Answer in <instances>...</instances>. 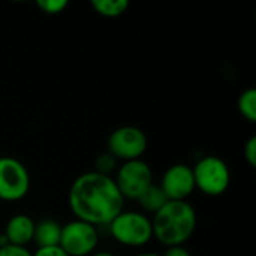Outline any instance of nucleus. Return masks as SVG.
Segmentation results:
<instances>
[{
    "label": "nucleus",
    "mask_w": 256,
    "mask_h": 256,
    "mask_svg": "<svg viewBox=\"0 0 256 256\" xmlns=\"http://www.w3.org/2000/svg\"><path fill=\"white\" fill-rule=\"evenodd\" d=\"M68 202L75 219L96 228L108 226L124 210V198L118 192L114 178L94 171H87L72 182Z\"/></svg>",
    "instance_id": "1"
},
{
    "label": "nucleus",
    "mask_w": 256,
    "mask_h": 256,
    "mask_svg": "<svg viewBox=\"0 0 256 256\" xmlns=\"http://www.w3.org/2000/svg\"><path fill=\"white\" fill-rule=\"evenodd\" d=\"M198 214L188 201H168L152 216L153 238L165 248L184 246L196 231Z\"/></svg>",
    "instance_id": "2"
},
{
    "label": "nucleus",
    "mask_w": 256,
    "mask_h": 256,
    "mask_svg": "<svg viewBox=\"0 0 256 256\" xmlns=\"http://www.w3.org/2000/svg\"><path fill=\"white\" fill-rule=\"evenodd\" d=\"M106 228L116 243L124 248H144L153 240L152 218L142 212L123 210Z\"/></svg>",
    "instance_id": "3"
},
{
    "label": "nucleus",
    "mask_w": 256,
    "mask_h": 256,
    "mask_svg": "<svg viewBox=\"0 0 256 256\" xmlns=\"http://www.w3.org/2000/svg\"><path fill=\"white\" fill-rule=\"evenodd\" d=\"M195 189L207 196L224 195L231 184V171L219 156H204L194 166Z\"/></svg>",
    "instance_id": "4"
},
{
    "label": "nucleus",
    "mask_w": 256,
    "mask_h": 256,
    "mask_svg": "<svg viewBox=\"0 0 256 256\" xmlns=\"http://www.w3.org/2000/svg\"><path fill=\"white\" fill-rule=\"evenodd\" d=\"M99 228L74 219L62 225L58 248L69 256H92L99 246Z\"/></svg>",
    "instance_id": "5"
},
{
    "label": "nucleus",
    "mask_w": 256,
    "mask_h": 256,
    "mask_svg": "<svg viewBox=\"0 0 256 256\" xmlns=\"http://www.w3.org/2000/svg\"><path fill=\"white\" fill-rule=\"evenodd\" d=\"M112 178L124 201H136L140 195L153 184V171L146 160L136 159L122 162L116 170Z\"/></svg>",
    "instance_id": "6"
},
{
    "label": "nucleus",
    "mask_w": 256,
    "mask_h": 256,
    "mask_svg": "<svg viewBox=\"0 0 256 256\" xmlns=\"http://www.w3.org/2000/svg\"><path fill=\"white\" fill-rule=\"evenodd\" d=\"M147 147V135L136 126H120L110 134L106 141V152L118 162L142 159Z\"/></svg>",
    "instance_id": "7"
},
{
    "label": "nucleus",
    "mask_w": 256,
    "mask_h": 256,
    "mask_svg": "<svg viewBox=\"0 0 256 256\" xmlns=\"http://www.w3.org/2000/svg\"><path fill=\"white\" fill-rule=\"evenodd\" d=\"M30 174L26 165L12 158H0V201L15 202L22 200L30 190Z\"/></svg>",
    "instance_id": "8"
},
{
    "label": "nucleus",
    "mask_w": 256,
    "mask_h": 256,
    "mask_svg": "<svg viewBox=\"0 0 256 256\" xmlns=\"http://www.w3.org/2000/svg\"><path fill=\"white\" fill-rule=\"evenodd\" d=\"M159 186L168 201H188V198L195 192L192 166L186 164L171 165L164 172Z\"/></svg>",
    "instance_id": "9"
},
{
    "label": "nucleus",
    "mask_w": 256,
    "mask_h": 256,
    "mask_svg": "<svg viewBox=\"0 0 256 256\" xmlns=\"http://www.w3.org/2000/svg\"><path fill=\"white\" fill-rule=\"evenodd\" d=\"M34 220L27 214H14L4 225L3 236L6 237L9 244L27 248L30 243H33V234H34Z\"/></svg>",
    "instance_id": "10"
},
{
    "label": "nucleus",
    "mask_w": 256,
    "mask_h": 256,
    "mask_svg": "<svg viewBox=\"0 0 256 256\" xmlns=\"http://www.w3.org/2000/svg\"><path fill=\"white\" fill-rule=\"evenodd\" d=\"M62 236V225L54 219H42L34 224L33 243L38 248L58 246Z\"/></svg>",
    "instance_id": "11"
},
{
    "label": "nucleus",
    "mask_w": 256,
    "mask_h": 256,
    "mask_svg": "<svg viewBox=\"0 0 256 256\" xmlns=\"http://www.w3.org/2000/svg\"><path fill=\"white\" fill-rule=\"evenodd\" d=\"M136 201H138L140 207L142 208V213H146V214H148V213L154 214L156 212H159L168 202V198L162 192L160 186L153 183L150 188H147L140 195V198Z\"/></svg>",
    "instance_id": "12"
},
{
    "label": "nucleus",
    "mask_w": 256,
    "mask_h": 256,
    "mask_svg": "<svg viewBox=\"0 0 256 256\" xmlns=\"http://www.w3.org/2000/svg\"><path fill=\"white\" fill-rule=\"evenodd\" d=\"M92 8L100 16L117 18V16H122L129 9V2L128 0H93Z\"/></svg>",
    "instance_id": "13"
},
{
    "label": "nucleus",
    "mask_w": 256,
    "mask_h": 256,
    "mask_svg": "<svg viewBox=\"0 0 256 256\" xmlns=\"http://www.w3.org/2000/svg\"><path fill=\"white\" fill-rule=\"evenodd\" d=\"M237 108L238 112L242 114L243 118H246L250 123L256 122V90L254 87L246 88L242 92L237 100Z\"/></svg>",
    "instance_id": "14"
},
{
    "label": "nucleus",
    "mask_w": 256,
    "mask_h": 256,
    "mask_svg": "<svg viewBox=\"0 0 256 256\" xmlns=\"http://www.w3.org/2000/svg\"><path fill=\"white\" fill-rule=\"evenodd\" d=\"M93 166H94V170H93L94 172L111 177V174H114L116 170L118 168V160L112 154L105 152V153H100L99 156H96Z\"/></svg>",
    "instance_id": "15"
},
{
    "label": "nucleus",
    "mask_w": 256,
    "mask_h": 256,
    "mask_svg": "<svg viewBox=\"0 0 256 256\" xmlns=\"http://www.w3.org/2000/svg\"><path fill=\"white\" fill-rule=\"evenodd\" d=\"M68 0H38L36 6L46 15H58L68 8Z\"/></svg>",
    "instance_id": "16"
},
{
    "label": "nucleus",
    "mask_w": 256,
    "mask_h": 256,
    "mask_svg": "<svg viewBox=\"0 0 256 256\" xmlns=\"http://www.w3.org/2000/svg\"><path fill=\"white\" fill-rule=\"evenodd\" d=\"M243 154H244V159L246 162L255 168L256 166V136H250L246 144H244V148H243Z\"/></svg>",
    "instance_id": "17"
},
{
    "label": "nucleus",
    "mask_w": 256,
    "mask_h": 256,
    "mask_svg": "<svg viewBox=\"0 0 256 256\" xmlns=\"http://www.w3.org/2000/svg\"><path fill=\"white\" fill-rule=\"evenodd\" d=\"M33 252L28 250V248H21V246H14V244H6L0 248V256H32Z\"/></svg>",
    "instance_id": "18"
},
{
    "label": "nucleus",
    "mask_w": 256,
    "mask_h": 256,
    "mask_svg": "<svg viewBox=\"0 0 256 256\" xmlns=\"http://www.w3.org/2000/svg\"><path fill=\"white\" fill-rule=\"evenodd\" d=\"M32 256H69L66 252H63L58 246L54 248H38Z\"/></svg>",
    "instance_id": "19"
},
{
    "label": "nucleus",
    "mask_w": 256,
    "mask_h": 256,
    "mask_svg": "<svg viewBox=\"0 0 256 256\" xmlns=\"http://www.w3.org/2000/svg\"><path fill=\"white\" fill-rule=\"evenodd\" d=\"M162 256H192V254L184 246H174V248H166L165 254Z\"/></svg>",
    "instance_id": "20"
},
{
    "label": "nucleus",
    "mask_w": 256,
    "mask_h": 256,
    "mask_svg": "<svg viewBox=\"0 0 256 256\" xmlns=\"http://www.w3.org/2000/svg\"><path fill=\"white\" fill-rule=\"evenodd\" d=\"M92 256H117V255H114V254H111V252H106V250H96V252H94Z\"/></svg>",
    "instance_id": "21"
},
{
    "label": "nucleus",
    "mask_w": 256,
    "mask_h": 256,
    "mask_svg": "<svg viewBox=\"0 0 256 256\" xmlns=\"http://www.w3.org/2000/svg\"><path fill=\"white\" fill-rule=\"evenodd\" d=\"M135 256H162L158 252H141V254H136Z\"/></svg>",
    "instance_id": "22"
}]
</instances>
